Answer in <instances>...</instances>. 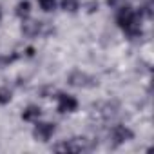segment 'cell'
<instances>
[{"label": "cell", "mask_w": 154, "mask_h": 154, "mask_svg": "<svg viewBox=\"0 0 154 154\" xmlns=\"http://www.w3.org/2000/svg\"><path fill=\"white\" fill-rule=\"evenodd\" d=\"M116 24L131 38H136L138 35H141V15L129 4H123L118 8Z\"/></svg>", "instance_id": "obj_1"}, {"label": "cell", "mask_w": 154, "mask_h": 154, "mask_svg": "<svg viewBox=\"0 0 154 154\" xmlns=\"http://www.w3.org/2000/svg\"><path fill=\"white\" fill-rule=\"evenodd\" d=\"M56 111L60 114H71L78 111V100H76L72 94L67 93H60L56 96Z\"/></svg>", "instance_id": "obj_2"}, {"label": "cell", "mask_w": 154, "mask_h": 154, "mask_svg": "<svg viewBox=\"0 0 154 154\" xmlns=\"http://www.w3.org/2000/svg\"><path fill=\"white\" fill-rule=\"evenodd\" d=\"M56 131V125L51 123V122H35V127H33V136L36 141H49L53 138Z\"/></svg>", "instance_id": "obj_3"}, {"label": "cell", "mask_w": 154, "mask_h": 154, "mask_svg": "<svg viewBox=\"0 0 154 154\" xmlns=\"http://www.w3.org/2000/svg\"><path fill=\"white\" fill-rule=\"evenodd\" d=\"M134 138V132L127 127V125H114L112 129H111V140H112V143H116V145H122V143H127V141H131Z\"/></svg>", "instance_id": "obj_4"}, {"label": "cell", "mask_w": 154, "mask_h": 154, "mask_svg": "<svg viewBox=\"0 0 154 154\" xmlns=\"http://www.w3.org/2000/svg\"><path fill=\"white\" fill-rule=\"evenodd\" d=\"M85 149V138H72V140H65L63 143L56 145L54 150L56 152H80Z\"/></svg>", "instance_id": "obj_5"}, {"label": "cell", "mask_w": 154, "mask_h": 154, "mask_svg": "<svg viewBox=\"0 0 154 154\" xmlns=\"http://www.w3.org/2000/svg\"><path fill=\"white\" fill-rule=\"evenodd\" d=\"M42 118V109L38 105H27L24 111H22V120L27 122V123H35Z\"/></svg>", "instance_id": "obj_6"}, {"label": "cell", "mask_w": 154, "mask_h": 154, "mask_svg": "<svg viewBox=\"0 0 154 154\" xmlns=\"http://www.w3.org/2000/svg\"><path fill=\"white\" fill-rule=\"evenodd\" d=\"M17 17L22 18V20H27V17L31 15V4L27 2V0H20V2L17 4V9H15Z\"/></svg>", "instance_id": "obj_7"}, {"label": "cell", "mask_w": 154, "mask_h": 154, "mask_svg": "<svg viewBox=\"0 0 154 154\" xmlns=\"http://www.w3.org/2000/svg\"><path fill=\"white\" fill-rule=\"evenodd\" d=\"M60 8L65 13H76L80 9V0H60Z\"/></svg>", "instance_id": "obj_8"}, {"label": "cell", "mask_w": 154, "mask_h": 154, "mask_svg": "<svg viewBox=\"0 0 154 154\" xmlns=\"http://www.w3.org/2000/svg\"><path fill=\"white\" fill-rule=\"evenodd\" d=\"M13 100V91L6 85L0 87V105H8L9 102Z\"/></svg>", "instance_id": "obj_9"}, {"label": "cell", "mask_w": 154, "mask_h": 154, "mask_svg": "<svg viewBox=\"0 0 154 154\" xmlns=\"http://www.w3.org/2000/svg\"><path fill=\"white\" fill-rule=\"evenodd\" d=\"M56 0H38V6H40V9L42 11H45V13H51V11H54V8H56Z\"/></svg>", "instance_id": "obj_10"}, {"label": "cell", "mask_w": 154, "mask_h": 154, "mask_svg": "<svg viewBox=\"0 0 154 154\" xmlns=\"http://www.w3.org/2000/svg\"><path fill=\"white\" fill-rule=\"evenodd\" d=\"M0 20H2V9H0Z\"/></svg>", "instance_id": "obj_11"}]
</instances>
